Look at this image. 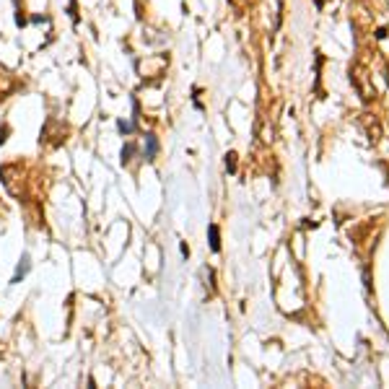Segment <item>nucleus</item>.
<instances>
[{"label": "nucleus", "mask_w": 389, "mask_h": 389, "mask_svg": "<svg viewBox=\"0 0 389 389\" xmlns=\"http://www.w3.org/2000/svg\"><path fill=\"white\" fill-rule=\"evenodd\" d=\"M21 263L24 265H18V272H16V278H13V283H18V280L26 275V270H29V257H26V254H24V260H21Z\"/></svg>", "instance_id": "obj_2"}, {"label": "nucleus", "mask_w": 389, "mask_h": 389, "mask_svg": "<svg viewBox=\"0 0 389 389\" xmlns=\"http://www.w3.org/2000/svg\"><path fill=\"white\" fill-rule=\"evenodd\" d=\"M156 148H159V145H156V140H153V138H148V159H153Z\"/></svg>", "instance_id": "obj_3"}, {"label": "nucleus", "mask_w": 389, "mask_h": 389, "mask_svg": "<svg viewBox=\"0 0 389 389\" xmlns=\"http://www.w3.org/2000/svg\"><path fill=\"white\" fill-rule=\"evenodd\" d=\"M226 166H229V171L237 169V156H234V153H229V161H226Z\"/></svg>", "instance_id": "obj_4"}, {"label": "nucleus", "mask_w": 389, "mask_h": 389, "mask_svg": "<svg viewBox=\"0 0 389 389\" xmlns=\"http://www.w3.org/2000/svg\"><path fill=\"white\" fill-rule=\"evenodd\" d=\"M208 234H211V246H213V252H218V249H220L218 226H211V229H208Z\"/></svg>", "instance_id": "obj_1"}]
</instances>
